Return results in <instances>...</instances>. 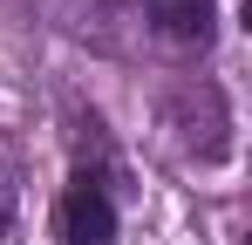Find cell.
<instances>
[{
  "label": "cell",
  "instance_id": "obj_1",
  "mask_svg": "<svg viewBox=\"0 0 252 245\" xmlns=\"http://www.w3.org/2000/svg\"><path fill=\"white\" fill-rule=\"evenodd\" d=\"M55 232H62V245H116V204H109V191H102L89 170L62 191Z\"/></svg>",
  "mask_w": 252,
  "mask_h": 245
},
{
  "label": "cell",
  "instance_id": "obj_2",
  "mask_svg": "<svg viewBox=\"0 0 252 245\" xmlns=\"http://www.w3.org/2000/svg\"><path fill=\"white\" fill-rule=\"evenodd\" d=\"M143 21L177 48H205L211 21H218V0H143Z\"/></svg>",
  "mask_w": 252,
  "mask_h": 245
},
{
  "label": "cell",
  "instance_id": "obj_3",
  "mask_svg": "<svg viewBox=\"0 0 252 245\" xmlns=\"http://www.w3.org/2000/svg\"><path fill=\"white\" fill-rule=\"evenodd\" d=\"M7 225H14V191L0 184V232H7Z\"/></svg>",
  "mask_w": 252,
  "mask_h": 245
}]
</instances>
